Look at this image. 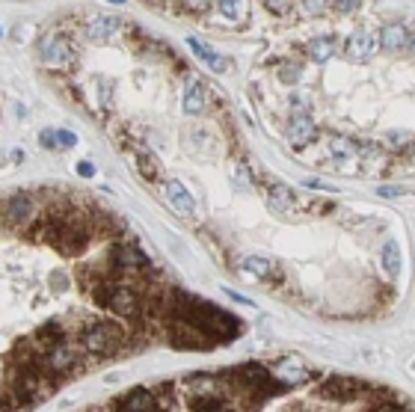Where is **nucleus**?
<instances>
[{
    "mask_svg": "<svg viewBox=\"0 0 415 412\" xmlns=\"http://www.w3.org/2000/svg\"><path fill=\"white\" fill-rule=\"evenodd\" d=\"M125 338H128V332L122 329L116 320H92V324L83 327L81 336H77V341H81V350L89 353V356H101V353L116 350Z\"/></svg>",
    "mask_w": 415,
    "mask_h": 412,
    "instance_id": "1",
    "label": "nucleus"
},
{
    "mask_svg": "<svg viewBox=\"0 0 415 412\" xmlns=\"http://www.w3.org/2000/svg\"><path fill=\"white\" fill-rule=\"evenodd\" d=\"M166 338H170L172 347L178 350H205V347H214L205 332L193 324H170L166 327Z\"/></svg>",
    "mask_w": 415,
    "mask_h": 412,
    "instance_id": "2",
    "label": "nucleus"
},
{
    "mask_svg": "<svg viewBox=\"0 0 415 412\" xmlns=\"http://www.w3.org/2000/svg\"><path fill=\"white\" fill-rule=\"evenodd\" d=\"M104 308H110V311H113V315H119V318H137L140 311H143V297H140V291H133V288L116 282L113 291H110V299H107Z\"/></svg>",
    "mask_w": 415,
    "mask_h": 412,
    "instance_id": "3",
    "label": "nucleus"
},
{
    "mask_svg": "<svg viewBox=\"0 0 415 412\" xmlns=\"http://www.w3.org/2000/svg\"><path fill=\"white\" fill-rule=\"evenodd\" d=\"M320 397L327 400H339V404H344V400H353L365 392V383L356 380V377H329V380L320 383Z\"/></svg>",
    "mask_w": 415,
    "mask_h": 412,
    "instance_id": "4",
    "label": "nucleus"
},
{
    "mask_svg": "<svg viewBox=\"0 0 415 412\" xmlns=\"http://www.w3.org/2000/svg\"><path fill=\"white\" fill-rule=\"evenodd\" d=\"M377 36L371 30H356L350 33V36L344 39V57L347 60H353V63H368L374 57V51H377Z\"/></svg>",
    "mask_w": 415,
    "mask_h": 412,
    "instance_id": "5",
    "label": "nucleus"
},
{
    "mask_svg": "<svg viewBox=\"0 0 415 412\" xmlns=\"http://www.w3.org/2000/svg\"><path fill=\"white\" fill-rule=\"evenodd\" d=\"M145 255L137 249V243H128V240H119L110 247V264L116 267V270H140L145 267Z\"/></svg>",
    "mask_w": 415,
    "mask_h": 412,
    "instance_id": "6",
    "label": "nucleus"
},
{
    "mask_svg": "<svg viewBox=\"0 0 415 412\" xmlns=\"http://www.w3.org/2000/svg\"><path fill=\"white\" fill-rule=\"evenodd\" d=\"M288 140H291V146H309L311 140H315V133H318V125H315V119L309 116V110H300V113H294L288 119Z\"/></svg>",
    "mask_w": 415,
    "mask_h": 412,
    "instance_id": "7",
    "label": "nucleus"
},
{
    "mask_svg": "<svg viewBox=\"0 0 415 412\" xmlns=\"http://www.w3.org/2000/svg\"><path fill=\"white\" fill-rule=\"evenodd\" d=\"M36 214V202H33V196L30 193H13L6 199V205H3V217L9 226H24V222Z\"/></svg>",
    "mask_w": 415,
    "mask_h": 412,
    "instance_id": "8",
    "label": "nucleus"
},
{
    "mask_svg": "<svg viewBox=\"0 0 415 412\" xmlns=\"http://www.w3.org/2000/svg\"><path fill=\"white\" fill-rule=\"evenodd\" d=\"M33 341H36L44 353H48L51 347H57V344H65V324H63L60 318L44 320V324L36 329V336H33Z\"/></svg>",
    "mask_w": 415,
    "mask_h": 412,
    "instance_id": "9",
    "label": "nucleus"
},
{
    "mask_svg": "<svg viewBox=\"0 0 415 412\" xmlns=\"http://www.w3.org/2000/svg\"><path fill=\"white\" fill-rule=\"evenodd\" d=\"M44 362H48V371L54 377H63L77 365V356L72 353L69 344H57V347H51L48 353H44Z\"/></svg>",
    "mask_w": 415,
    "mask_h": 412,
    "instance_id": "10",
    "label": "nucleus"
},
{
    "mask_svg": "<svg viewBox=\"0 0 415 412\" xmlns=\"http://www.w3.org/2000/svg\"><path fill=\"white\" fill-rule=\"evenodd\" d=\"M163 193H166V199L172 202V208L178 211V214H184V217H193V214H196L193 196L184 190L181 181H166V184H163Z\"/></svg>",
    "mask_w": 415,
    "mask_h": 412,
    "instance_id": "11",
    "label": "nucleus"
},
{
    "mask_svg": "<svg viewBox=\"0 0 415 412\" xmlns=\"http://www.w3.org/2000/svg\"><path fill=\"white\" fill-rule=\"evenodd\" d=\"M377 42L383 51H400V48H407V42H409V30L403 24H386L377 33Z\"/></svg>",
    "mask_w": 415,
    "mask_h": 412,
    "instance_id": "12",
    "label": "nucleus"
},
{
    "mask_svg": "<svg viewBox=\"0 0 415 412\" xmlns=\"http://www.w3.org/2000/svg\"><path fill=\"white\" fill-rule=\"evenodd\" d=\"M335 51H339V39H335V36H318V39H311L309 48H306L309 60H315V63H320V65L327 63V60H332Z\"/></svg>",
    "mask_w": 415,
    "mask_h": 412,
    "instance_id": "13",
    "label": "nucleus"
},
{
    "mask_svg": "<svg viewBox=\"0 0 415 412\" xmlns=\"http://www.w3.org/2000/svg\"><path fill=\"white\" fill-rule=\"evenodd\" d=\"M187 44H190V51H193L196 57H199L202 63H205V65H211L214 72H226L229 65H231L229 60H222V57H217V53L211 51V48H205V44H202L199 39H187Z\"/></svg>",
    "mask_w": 415,
    "mask_h": 412,
    "instance_id": "14",
    "label": "nucleus"
},
{
    "mask_svg": "<svg viewBox=\"0 0 415 412\" xmlns=\"http://www.w3.org/2000/svg\"><path fill=\"white\" fill-rule=\"evenodd\" d=\"M202 110H205V89H202V83L193 81L184 92V113L196 116V113H202Z\"/></svg>",
    "mask_w": 415,
    "mask_h": 412,
    "instance_id": "15",
    "label": "nucleus"
},
{
    "mask_svg": "<svg viewBox=\"0 0 415 412\" xmlns=\"http://www.w3.org/2000/svg\"><path fill=\"white\" fill-rule=\"evenodd\" d=\"M329 154H332V158L335 160H347V158H356V154H359V146H356V142L353 140H347V137H329Z\"/></svg>",
    "mask_w": 415,
    "mask_h": 412,
    "instance_id": "16",
    "label": "nucleus"
},
{
    "mask_svg": "<svg viewBox=\"0 0 415 412\" xmlns=\"http://www.w3.org/2000/svg\"><path fill=\"white\" fill-rule=\"evenodd\" d=\"M267 199H270V208L279 211V214H285V211L294 208V196H291V190H288V187H282V184L270 187V196H267Z\"/></svg>",
    "mask_w": 415,
    "mask_h": 412,
    "instance_id": "17",
    "label": "nucleus"
},
{
    "mask_svg": "<svg viewBox=\"0 0 415 412\" xmlns=\"http://www.w3.org/2000/svg\"><path fill=\"white\" fill-rule=\"evenodd\" d=\"M383 267H386V273H391L395 276L398 270H400V247H398V240H386L383 243Z\"/></svg>",
    "mask_w": 415,
    "mask_h": 412,
    "instance_id": "18",
    "label": "nucleus"
},
{
    "mask_svg": "<svg viewBox=\"0 0 415 412\" xmlns=\"http://www.w3.org/2000/svg\"><path fill=\"white\" fill-rule=\"evenodd\" d=\"M190 412H231V404L226 397H202L190 404Z\"/></svg>",
    "mask_w": 415,
    "mask_h": 412,
    "instance_id": "19",
    "label": "nucleus"
},
{
    "mask_svg": "<svg viewBox=\"0 0 415 412\" xmlns=\"http://www.w3.org/2000/svg\"><path fill=\"white\" fill-rule=\"evenodd\" d=\"M243 270L250 276H258V279H270L273 276V264L264 261V258H246L243 261Z\"/></svg>",
    "mask_w": 415,
    "mask_h": 412,
    "instance_id": "20",
    "label": "nucleus"
},
{
    "mask_svg": "<svg viewBox=\"0 0 415 412\" xmlns=\"http://www.w3.org/2000/svg\"><path fill=\"white\" fill-rule=\"evenodd\" d=\"M137 170H140V175H143V178H149V181H154V178H158V160H154L152 154L140 151V154H137Z\"/></svg>",
    "mask_w": 415,
    "mask_h": 412,
    "instance_id": "21",
    "label": "nucleus"
},
{
    "mask_svg": "<svg viewBox=\"0 0 415 412\" xmlns=\"http://www.w3.org/2000/svg\"><path fill=\"white\" fill-rule=\"evenodd\" d=\"M113 30H116V21H110V18H98L95 24L89 27V39H107Z\"/></svg>",
    "mask_w": 415,
    "mask_h": 412,
    "instance_id": "22",
    "label": "nucleus"
},
{
    "mask_svg": "<svg viewBox=\"0 0 415 412\" xmlns=\"http://www.w3.org/2000/svg\"><path fill=\"white\" fill-rule=\"evenodd\" d=\"M279 77H282L285 83H297L300 77H302V72H300V65H297V63L285 60V63H279Z\"/></svg>",
    "mask_w": 415,
    "mask_h": 412,
    "instance_id": "23",
    "label": "nucleus"
},
{
    "mask_svg": "<svg viewBox=\"0 0 415 412\" xmlns=\"http://www.w3.org/2000/svg\"><path fill=\"white\" fill-rule=\"evenodd\" d=\"M220 13L231 18V21H243L246 18V6L243 3H220Z\"/></svg>",
    "mask_w": 415,
    "mask_h": 412,
    "instance_id": "24",
    "label": "nucleus"
},
{
    "mask_svg": "<svg viewBox=\"0 0 415 412\" xmlns=\"http://www.w3.org/2000/svg\"><path fill=\"white\" fill-rule=\"evenodd\" d=\"M386 140H389V146H391V149H403V146H409L407 140H412V137H409V133H403V131H391Z\"/></svg>",
    "mask_w": 415,
    "mask_h": 412,
    "instance_id": "25",
    "label": "nucleus"
},
{
    "mask_svg": "<svg viewBox=\"0 0 415 412\" xmlns=\"http://www.w3.org/2000/svg\"><path fill=\"white\" fill-rule=\"evenodd\" d=\"M371 412H407V409H403V404H398V400H380V404L371 406Z\"/></svg>",
    "mask_w": 415,
    "mask_h": 412,
    "instance_id": "26",
    "label": "nucleus"
},
{
    "mask_svg": "<svg viewBox=\"0 0 415 412\" xmlns=\"http://www.w3.org/2000/svg\"><path fill=\"white\" fill-rule=\"evenodd\" d=\"M39 142L44 149H60V142H57V131H42L39 133Z\"/></svg>",
    "mask_w": 415,
    "mask_h": 412,
    "instance_id": "27",
    "label": "nucleus"
},
{
    "mask_svg": "<svg viewBox=\"0 0 415 412\" xmlns=\"http://www.w3.org/2000/svg\"><path fill=\"white\" fill-rule=\"evenodd\" d=\"M57 140H60V146H65V149L77 146V137H74L72 131H57Z\"/></svg>",
    "mask_w": 415,
    "mask_h": 412,
    "instance_id": "28",
    "label": "nucleus"
},
{
    "mask_svg": "<svg viewBox=\"0 0 415 412\" xmlns=\"http://www.w3.org/2000/svg\"><path fill=\"white\" fill-rule=\"evenodd\" d=\"M264 9H267V13H273V15H285L294 6H291V3H264Z\"/></svg>",
    "mask_w": 415,
    "mask_h": 412,
    "instance_id": "29",
    "label": "nucleus"
},
{
    "mask_svg": "<svg viewBox=\"0 0 415 412\" xmlns=\"http://www.w3.org/2000/svg\"><path fill=\"white\" fill-rule=\"evenodd\" d=\"M400 193L403 190H400V187H395V184H386V187H380V190H377V196H383V199H395Z\"/></svg>",
    "mask_w": 415,
    "mask_h": 412,
    "instance_id": "30",
    "label": "nucleus"
},
{
    "mask_svg": "<svg viewBox=\"0 0 415 412\" xmlns=\"http://www.w3.org/2000/svg\"><path fill=\"white\" fill-rule=\"evenodd\" d=\"M327 3H302V13H311V15H318V13H327Z\"/></svg>",
    "mask_w": 415,
    "mask_h": 412,
    "instance_id": "31",
    "label": "nucleus"
},
{
    "mask_svg": "<svg viewBox=\"0 0 415 412\" xmlns=\"http://www.w3.org/2000/svg\"><path fill=\"white\" fill-rule=\"evenodd\" d=\"M77 175H83V178H89V175H95V166L89 163V160H81V163H77Z\"/></svg>",
    "mask_w": 415,
    "mask_h": 412,
    "instance_id": "32",
    "label": "nucleus"
},
{
    "mask_svg": "<svg viewBox=\"0 0 415 412\" xmlns=\"http://www.w3.org/2000/svg\"><path fill=\"white\" fill-rule=\"evenodd\" d=\"M332 9H339V13H356L359 6H356V3H335Z\"/></svg>",
    "mask_w": 415,
    "mask_h": 412,
    "instance_id": "33",
    "label": "nucleus"
},
{
    "mask_svg": "<svg viewBox=\"0 0 415 412\" xmlns=\"http://www.w3.org/2000/svg\"><path fill=\"white\" fill-rule=\"evenodd\" d=\"M226 294H229V297L234 299V303H243V306H250V299H246V297H241V294H234L231 288H226Z\"/></svg>",
    "mask_w": 415,
    "mask_h": 412,
    "instance_id": "34",
    "label": "nucleus"
},
{
    "mask_svg": "<svg viewBox=\"0 0 415 412\" xmlns=\"http://www.w3.org/2000/svg\"><path fill=\"white\" fill-rule=\"evenodd\" d=\"M407 48H409V51H412V53H415V30H412V33H409V42H407Z\"/></svg>",
    "mask_w": 415,
    "mask_h": 412,
    "instance_id": "35",
    "label": "nucleus"
}]
</instances>
